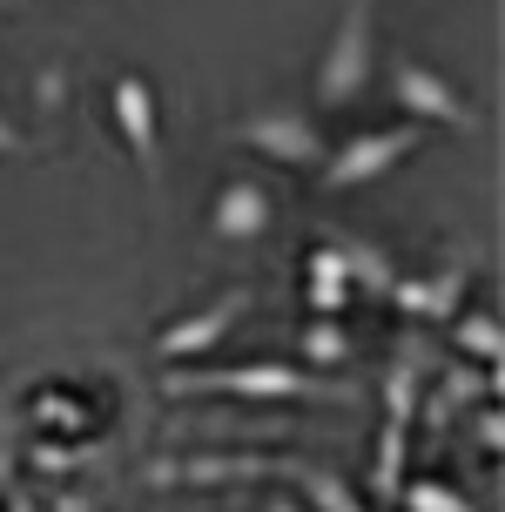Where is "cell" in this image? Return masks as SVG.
Instances as JSON below:
<instances>
[{"label":"cell","mask_w":505,"mask_h":512,"mask_svg":"<svg viewBox=\"0 0 505 512\" xmlns=\"http://www.w3.org/2000/svg\"><path fill=\"white\" fill-rule=\"evenodd\" d=\"M371 54H378V14L371 0H344V21L317 61V108H351L371 81Z\"/></svg>","instance_id":"obj_2"},{"label":"cell","mask_w":505,"mask_h":512,"mask_svg":"<svg viewBox=\"0 0 505 512\" xmlns=\"http://www.w3.org/2000/svg\"><path fill=\"white\" fill-rule=\"evenodd\" d=\"M479 445H485V452H499V445H505V425H499V411H485V418H479Z\"/></svg>","instance_id":"obj_17"},{"label":"cell","mask_w":505,"mask_h":512,"mask_svg":"<svg viewBox=\"0 0 505 512\" xmlns=\"http://www.w3.org/2000/svg\"><path fill=\"white\" fill-rule=\"evenodd\" d=\"M243 149L270 155V162H283V169H324V128L310 122V115H297V108H256V115H243V122L229 128Z\"/></svg>","instance_id":"obj_4"},{"label":"cell","mask_w":505,"mask_h":512,"mask_svg":"<svg viewBox=\"0 0 505 512\" xmlns=\"http://www.w3.org/2000/svg\"><path fill=\"white\" fill-rule=\"evenodd\" d=\"M297 351L310 364H344V358H351V331H344L337 317H317V324H303V331H297Z\"/></svg>","instance_id":"obj_14"},{"label":"cell","mask_w":505,"mask_h":512,"mask_svg":"<svg viewBox=\"0 0 505 512\" xmlns=\"http://www.w3.org/2000/svg\"><path fill=\"white\" fill-rule=\"evenodd\" d=\"M108 115L122 128V142L135 149L142 162V182H149V196H162V135H155V95L142 75H115L108 81Z\"/></svg>","instance_id":"obj_6"},{"label":"cell","mask_w":505,"mask_h":512,"mask_svg":"<svg viewBox=\"0 0 505 512\" xmlns=\"http://www.w3.org/2000/svg\"><path fill=\"white\" fill-rule=\"evenodd\" d=\"M404 432H411V425H398V418H384V438H378V465H371V492H378L384 506H391V499H398V465H404Z\"/></svg>","instance_id":"obj_13"},{"label":"cell","mask_w":505,"mask_h":512,"mask_svg":"<svg viewBox=\"0 0 505 512\" xmlns=\"http://www.w3.org/2000/svg\"><path fill=\"white\" fill-rule=\"evenodd\" d=\"M391 304L418 324H445L465 304V270H438V277H398L391 283Z\"/></svg>","instance_id":"obj_9"},{"label":"cell","mask_w":505,"mask_h":512,"mask_svg":"<svg viewBox=\"0 0 505 512\" xmlns=\"http://www.w3.org/2000/svg\"><path fill=\"white\" fill-rule=\"evenodd\" d=\"M270 216H277V203H270V189L256 176H229L223 189H216V209H209V230L223 236V243H250V236L270 230Z\"/></svg>","instance_id":"obj_8"},{"label":"cell","mask_w":505,"mask_h":512,"mask_svg":"<svg viewBox=\"0 0 505 512\" xmlns=\"http://www.w3.org/2000/svg\"><path fill=\"white\" fill-rule=\"evenodd\" d=\"M330 250H337L344 277H351L357 290H364V297H391L398 270H391V256H384L378 243H364V236H330Z\"/></svg>","instance_id":"obj_11"},{"label":"cell","mask_w":505,"mask_h":512,"mask_svg":"<svg viewBox=\"0 0 505 512\" xmlns=\"http://www.w3.org/2000/svg\"><path fill=\"white\" fill-rule=\"evenodd\" d=\"M243 310H250V290L236 283V290H223V297H216V304H202L196 317H176L169 331L155 337V358L182 364V358H196V351H209L216 337H229V331H236V317H243Z\"/></svg>","instance_id":"obj_7"},{"label":"cell","mask_w":505,"mask_h":512,"mask_svg":"<svg viewBox=\"0 0 505 512\" xmlns=\"http://www.w3.org/2000/svg\"><path fill=\"white\" fill-rule=\"evenodd\" d=\"M391 95H398L404 122H418V128L438 122V128H465V135L479 128V108L465 102L431 61H418V54H398V61H391Z\"/></svg>","instance_id":"obj_3"},{"label":"cell","mask_w":505,"mask_h":512,"mask_svg":"<svg viewBox=\"0 0 505 512\" xmlns=\"http://www.w3.org/2000/svg\"><path fill=\"white\" fill-rule=\"evenodd\" d=\"M310 310H317V317L351 310V277H344V263H337V250H330V243L310 256Z\"/></svg>","instance_id":"obj_12"},{"label":"cell","mask_w":505,"mask_h":512,"mask_svg":"<svg viewBox=\"0 0 505 512\" xmlns=\"http://www.w3.org/2000/svg\"><path fill=\"white\" fill-rule=\"evenodd\" d=\"M270 472H277V479H290V486H297V499L310 512H364V506H357V492L344 486L330 465H317V459H270Z\"/></svg>","instance_id":"obj_10"},{"label":"cell","mask_w":505,"mask_h":512,"mask_svg":"<svg viewBox=\"0 0 505 512\" xmlns=\"http://www.w3.org/2000/svg\"><path fill=\"white\" fill-rule=\"evenodd\" d=\"M418 149V122H398V128H364V135H351L344 149L324 155V189H364V182L391 176L404 155Z\"/></svg>","instance_id":"obj_5"},{"label":"cell","mask_w":505,"mask_h":512,"mask_svg":"<svg viewBox=\"0 0 505 512\" xmlns=\"http://www.w3.org/2000/svg\"><path fill=\"white\" fill-rule=\"evenodd\" d=\"M263 512H303L297 499H263Z\"/></svg>","instance_id":"obj_19"},{"label":"cell","mask_w":505,"mask_h":512,"mask_svg":"<svg viewBox=\"0 0 505 512\" xmlns=\"http://www.w3.org/2000/svg\"><path fill=\"white\" fill-rule=\"evenodd\" d=\"M452 337H458V351H465V358L499 364V324H492V317H458Z\"/></svg>","instance_id":"obj_16"},{"label":"cell","mask_w":505,"mask_h":512,"mask_svg":"<svg viewBox=\"0 0 505 512\" xmlns=\"http://www.w3.org/2000/svg\"><path fill=\"white\" fill-rule=\"evenodd\" d=\"M391 506H404V512H472V499L452 492V486H438V479H404Z\"/></svg>","instance_id":"obj_15"},{"label":"cell","mask_w":505,"mask_h":512,"mask_svg":"<svg viewBox=\"0 0 505 512\" xmlns=\"http://www.w3.org/2000/svg\"><path fill=\"white\" fill-rule=\"evenodd\" d=\"M21 149H27V135L7 122V115H0V155H21Z\"/></svg>","instance_id":"obj_18"},{"label":"cell","mask_w":505,"mask_h":512,"mask_svg":"<svg viewBox=\"0 0 505 512\" xmlns=\"http://www.w3.org/2000/svg\"><path fill=\"white\" fill-rule=\"evenodd\" d=\"M169 398H324V405H351V391L330 378H310L297 364H229V371H169L162 378Z\"/></svg>","instance_id":"obj_1"}]
</instances>
